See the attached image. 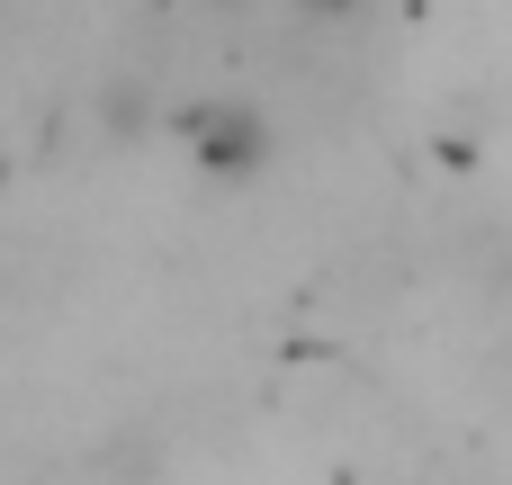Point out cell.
<instances>
[{
	"instance_id": "6da1fadb",
	"label": "cell",
	"mask_w": 512,
	"mask_h": 485,
	"mask_svg": "<svg viewBox=\"0 0 512 485\" xmlns=\"http://www.w3.org/2000/svg\"><path fill=\"white\" fill-rule=\"evenodd\" d=\"M189 144H198V162H207L216 180H243V171L270 153V126H261L252 108H198V117H189Z\"/></svg>"
},
{
	"instance_id": "7a4b0ae2",
	"label": "cell",
	"mask_w": 512,
	"mask_h": 485,
	"mask_svg": "<svg viewBox=\"0 0 512 485\" xmlns=\"http://www.w3.org/2000/svg\"><path fill=\"white\" fill-rule=\"evenodd\" d=\"M297 9H315V18H360L369 0H297Z\"/></svg>"
}]
</instances>
